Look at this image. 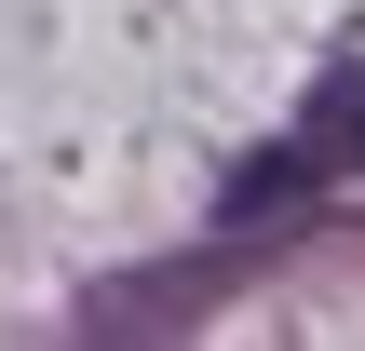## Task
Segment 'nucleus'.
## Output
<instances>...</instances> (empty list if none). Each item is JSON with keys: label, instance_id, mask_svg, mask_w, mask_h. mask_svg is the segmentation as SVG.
Here are the masks:
<instances>
[{"label": "nucleus", "instance_id": "1", "mask_svg": "<svg viewBox=\"0 0 365 351\" xmlns=\"http://www.w3.org/2000/svg\"><path fill=\"white\" fill-rule=\"evenodd\" d=\"M339 176H365V68H325L298 95V135L217 189V243H284L312 216V189H339Z\"/></svg>", "mask_w": 365, "mask_h": 351}]
</instances>
